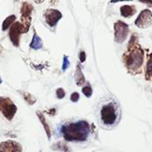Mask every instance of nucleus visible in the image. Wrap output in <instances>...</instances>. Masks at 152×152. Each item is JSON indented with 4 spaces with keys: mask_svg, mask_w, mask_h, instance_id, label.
I'll use <instances>...</instances> for the list:
<instances>
[{
    "mask_svg": "<svg viewBox=\"0 0 152 152\" xmlns=\"http://www.w3.org/2000/svg\"><path fill=\"white\" fill-rule=\"evenodd\" d=\"M36 114H37V116H38V118H39L40 123L42 124V126H43V127H44V129H45V132H46V134H47V139L50 140V138H51V129H50V127H49V126H48V124H47V120H46V118H45L44 114H43L42 112H40V111H37Z\"/></svg>",
    "mask_w": 152,
    "mask_h": 152,
    "instance_id": "f8f14e48",
    "label": "nucleus"
},
{
    "mask_svg": "<svg viewBox=\"0 0 152 152\" xmlns=\"http://www.w3.org/2000/svg\"><path fill=\"white\" fill-rule=\"evenodd\" d=\"M122 118V110L118 101L109 96L103 99L99 106V118L100 125L106 129L116 127Z\"/></svg>",
    "mask_w": 152,
    "mask_h": 152,
    "instance_id": "f257e3e1",
    "label": "nucleus"
},
{
    "mask_svg": "<svg viewBox=\"0 0 152 152\" xmlns=\"http://www.w3.org/2000/svg\"><path fill=\"white\" fill-rule=\"evenodd\" d=\"M65 96V92L63 88H58L56 90V97L58 99H63Z\"/></svg>",
    "mask_w": 152,
    "mask_h": 152,
    "instance_id": "412c9836",
    "label": "nucleus"
},
{
    "mask_svg": "<svg viewBox=\"0 0 152 152\" xmlns=\"http://www.w3.org/2000/svg\"><path fill=\"white\" fill-rule=\"evenodd\" d=\"M120 12L121 15L125 18L132 17L136 12V7L134 5H123L120 8Z\"/></svg>",
    "mask_w": 152,
    "mask_h": 152,
    "instance_id": "9b49d317",
    "label": "nucleus"
},
{
    "mask_svg": "<svg viewBox=\"0 0 152 152\" xmlns=\"http://www.w3.org/2000/svg\"><path fill=\"white\" fill-rule=\"evenodd\" d=\"M70 66V61L68 60L67 56H64V60H63V66H62V69L63 71H65Z\"/></svg>",
    "mask_w": 152,
    "mask_h": 152,
    "instance_id": "aec40b11",
    "label": "nucleus"
},
{
    "mask_svg": "<svg viewBox=\"0 0 152 152\" xmlns=\"http://www.w3.org/2000/svg\"><path fill=\"white\" fill-rule=\"evenodd\" d=\"M29 28L22 24L21 21H15L9 30V38L12 41L14 46H19L20 45V37L22 34L27 33Z\"/></svg>",
    "mask_w": 152,
    "mask_h": 152,
    "instance_id": "39448f33",
    "label": "nucleus"
},
{
    "mask_svg": "<svg viewBox=\"0 0 152 152\" xmlns=\"http://www.w3.org/2000/svg\"><path fill=\"white\" fill-rule=\"evenodd\" d=\"M79 99H80V94H79L77 92H74V93L72 94V95H71V101H72V102H77Z\"/></svg>",
    "mask_w": 152,
    "mask_h": 152,
    "instance_id": "4be33fe9",
    "label": "nucleus"
},
{
    "mask_svg": "<svg viewBox=\"0 0 152 152\" xmlns=\"http://www.w3.org/2000/svg\"><path fill=\"white\" fill-rule=\"evenodd\" d=\"M152 24V12L151 10L145 9L141 12L135 20V25L140 28H147Z\"/></svg>",
    "mask_w": 152,
    "mask_h": 152,
    "instance_id": "6e6552de",
    "label": "nucleus"
},
{
    "mask_svg": "<svg viewBox=\"0 0 152 152\" xmlns=\"http://www.w3.org/2000/svg\"><path fill=\"white\" fill-rule=\"evenodd\" d=\"M0 84H2V79L0 78Z\"/></svg>",
    "mask_w": 152,
    "mask_h": 152,
    "instance_id": "393cba45",
    "label": "nucleus"
},
{
    "mask_svg": "<svg viewBox=\"0 0 152 152\" xmlns=\"http://www.w3.org/2000/svg\"><path fill=\"white\" fill-rule=\"evenodd\" d=\"M114 28H115V41L118 44H122L128 37L129 26L126 23L118 20L114 24Z\"/></svg>",
    "mask_w": 152,
    "mask_h": 152,
    "instance_id": "423d86ee",
    "label": "nucleus"
},
{
    "mask_svg": "<svg viewBox=\"0 0 152 152\" xmlns=\"http://www.w3.org/2000/svg\"><path fill=\"white\" fill-rule=\"evenodd\" d=\"M0 151L1 152H22V145L13 140L6 142H2L0 143Z\"/></svg>",
    "mask_w": 152,
    "mask_h": 152,
    "instance_id": "9d476101",
    "label": "nucleus"
},
{
    "mask_svg": "<svg viewBox=\"0 0 152 152\" xmlns=\"http://www.w3.org/2000/svg\"><path fill=\"white\" fill-rule=\"evenodd\" d=\"M44 17L46 22L48 24L49 27H55L59 20L62 18V13L56 9H47L44 12Z\"/></svg>",
    "mask_w": 152,
    "mask_h": 152,
    "instance_id": "1a4fd4ad",
    "label": "nucleus"
},
{
    "mask_svg": "<svg viewBox=\"0 0 152 152\" xmlns=\"http://www.w3.org/2000/svg\"><path fill=\"white\" fill-rule=\"evenodd\" d=\"M22 95L23 96V99L25 100V102H26L29 105H33V104L37 102L36 98L33 97V96H32L30 94H29V93H24V92H22Z\"/></svg>",
    "mask_w": 152,
    "mask_h": 152,
    "instance_id": "a211bd4d",
    "label": "nucleus"
},
{
    "mask_svg": "<svg viewBox=\"0 0 152 152\" xmlns=\"http://www.w3.org/2000/svg\"><path fill=\"white\" fill-rule=\"evenodd\" d=\"M42 46H43V43H42L41 38L38 36L36 32H34L31 42L30 44V47L33 50H39V49H41Z\"/></svg>",
    "mask_w": 152,
    "mask_h": 152,
    "instance_id": "ddd939ff",
    "label": "nucleus"
},
{
    "mask_svg": "<svg viewBox=\"0 0 152 152\" xmlns=\"http://www.w3.org/2000/svg\"><path fill=\"white\" fill-rule=\"evenodd\" d=\"M0 112L7 120L12 121L17 112V107L10 98L0 97Z\"/></svg>",
    "mask_w": 152,
    "mask_h": 152,
    "instance_id": "20e7f679",
    "label": "nucleus"
},
{
    "mask_svg": "<svg viewBox=\"0 0 152 152\" xmlns=\"http://www.w3.org/2000/svg\"><path fill=\"white\" fill-rule=\"evenodd\" d=\"M15 20H16V16H15V15H10V16H8L6 19H4V20L3 23H2V30L4 31V30H6L8 28H10V27L14 23Z\"/></svg>",
    "mask_w": 152,
    "mask_h": 152,
    "instance_id": "2eb2a0df",
    "label": "nucleus"
},
{
    "mask_svg": "<svg viewBox=\"0 0 152 152\" xmlns=\"http://www.w3.org/2000/svg\"><path fill=\"white\" fill-rule=\"evenodd\" d=\"M39 152H41V151H39Z\"/></svg>",
    "mask_w": 152,
    "mask_h": 152,
    "instance_id": "a878e982",
    "label": "nucleus"
},
{
    "mask_svg": "<svg viewBox=\"0 0 152 152\" xmlns=\"http://www.w3.org/2000/svg\"><path fill=\"white\" fill-rule=\"evenodd\" d=\"M75 78H76L77 86H81L83 84H85V77H84V76L82 74V69H81V67L79 65L76 68V77H75Z\"/></svg>",
    "mask_w": 152,
    "mask_h": 152,
    "instance_id": "dca6fc26",
    "label": "nucleus"
},
{
    "mask_svg": "<svg viewBox=\"0 0 152 152\" xmlns=\"http://www.w3.org/2000/svg\"><path fill=\"white\" fill-rule=\"evenodd\" d=\"M33 5L29 2H22L21 5V22L30 28L31 23V13Z\"/></svg>",
    "mask_w": 152,
    "mask_h": 152,
    "instance_id": "0eeeda50",
    "label": "nucleus"
},
{
    "mask_svg": "<svg viewBox=\"0 0 152 152\" xmlns=\"http://www.w3.org/2000/svg\"><path fill=\"white\" fill-rule=\"evenodd\" d=\"M145 77H146V80H151V79H152V53L149 56V58H148Z\"/></svg>",
    "mask_w": 152,
    "mask_h": 152,
    "instance_id": "f3484780",
    "label": "nucleus"
},
{
    "mask_svg": "<svg viewBox=\"0 0 152 152\" xmlns=\"http://www.w3.org/2000/svg\"><path fill=\"white\" fill-rule=\"evenodd\" d=\"M51 149H52L53 151H56L71 152V150H70V148L67 146V144L65 143V142H59L55 143L54 145H52Z\"/></svg>",
    "mask_w": 152,
    "mask_h": 152,
    "instance_id": "4468645a",
    "label": "nucleus"
},
{
    "mask_svg": "<svg viewBox=\"0 0 152 152\" xmlns=\"http://www.w3.org/2000/svg\"><path fill=\"white\" fill-rule=\"evenodd\" d=\"M79 58H80V61L81 62H84L85 61V60H86V54H85V52L84 51H82L80 53Z\"/></svg>",
    "mask_w": 152,
    "mask_h": 152,
    "instance_id": "5701e85b",
    "label": "nucleus"
},
{
    "mask_svg": "<svg viewBox=\"0 0 152 152\" xmlns=\"http://www.w3.org/2000/svg\"><path fill=\"white\" fill-rule=\"evenodd\" d=\"M82 93H83V94L86 96V97H88V98H90L91 95H92V93H93V91H92V88H91V86H90V85L88 83V85L86 86H84L83 88H82Z\"/></svg>",
    "mask_w": 152,
    "mask_h": 152,
    "instance_id": "6ab92c4d",
    "label": "nucleus"
},
{
    "mask_svg": "<svg viewBox=\"0 0 152 152\" xmlns=\"http://www.w3.org/2000/svg\"><path fill=\"white\" fill-rule=\"evenodd\" d=\"M47 113H49V115H55V113H56V109H52V110H47Z\"/></svg>",
    "mask_w": 152,
    "mask_h": 152,
    "instance_id": "b1692460",
    "label": "nucleus"
},
{
    "mask_svg": "<svg viewBox=\"0 0 152 152\" xmlns=\"http://www.w3.org/2000/svg\"><path fill=\"white\" fill-rule=\"evenodd\" d=\"M123 61L129 72L133 74L142 73L144 61V51L139 45L135 34L132 36L128 49L123 56Z\"/></svg>",
    "mask_w": 152,
    "mask_h": 152,
    "instance_id": "f03ea898",
    "label": "nucleus"
},
{
    "mask_svg": "<svg viewBox=\"0 0 152 152\" xmlns=\"http://www.w3.org/2000/svg\"><path fill=\"white\" fill-rule=\"evenodd\" d=\"M61 133L67 142H84L88 139L90 129L87 121L80 120L63 126Z\"/></svg>",
    "mask_w": 152,
    "mask_h": 152,
    "instance_id": "7ed1b4c3",
    "label": "nucleus"
},
{
    "mask_svg": "<svg viewBox=\"0 0 152 152\" xmlns=\"http://www.w3.org/2000/svg\"><path fill=\"white\" fill-rule=\"evenodd\" d=\"M0 152H1V151H0Z\"/></svg>",
    "mask_w": 152,
    "mask_h": 152,
    "instance_id": "bb28decb",
    "label": "nucleus"
}]
</instances>
